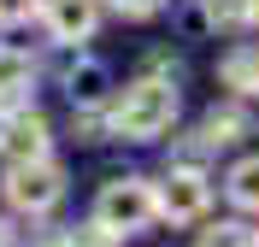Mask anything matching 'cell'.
Masks as SVG:
<instances>
[{
	"mask_svg": "<svg viewBox=\"0 0 259 247\" xmlns=\"http://www.w3.org/2000/svg\"><path fill=\"white\" fill-rule=\"evenodd\" d=\"M112 135H124V141H159L171 124H177V88L165 77H142L130 82L124 94L112 100Z\"/></svg>",
	"mask_w": 259,
	"mask_h": 247,
	"instance_id": "6da1fadb",
	"label": "cell"
},
{
	"mask_svg": "<svg viewBox=\"0 0 259 247\" xmlns=\"http://www.w3.org/2000/svg\"><path fill=\"white\" fill-rule=\"evenodd\" d=\"M153 218H159V206H153V182H142V177H112L95 194V224L112 230L118 241L136 235V230H147Z\"/></svg>",
	"mask_w": 259,
	"mask_h": 247,
	"instance_id": "7a4b0ae2",
	"label": "cell"
},
{
	"mask_svg": "<svg viewBox=\"0 0 259 247\" xmlns=\"http://www.w3.org/2000/svg\"><path fill=\"white\" fill-rule=\"evenodd\" d=\"M153 206H159V218H171V224H194V218H206V206H212L206 171H200V165H171L165 182H153Z\"/></svg>",
	"mask_w": 259,
	"mask_h": 247,
	"instance_id": "3957f363",
	"label": "cell"
},
{
	"mask_svg": "<svg viewBox=\"0 0 259 247\" xmlns=\"http://www.w3.org/2000/svg\"><path fill=\"white\" fill-rule=\"evenodd\" d=\"M59 194H65V171L53 159H18V165H6V200H12L18 212H48V206H59Z\"/></svg>",
	"mask_w": 259,
	"mask_h": 247,
	"instance_id": "277c9868",
	"label": "cell"
},
{
	"mask_svg": "<svg viewBox=\"0 0 259 247\" xmlns=\"http://www.w3.org/2000/svg\"><path fill=\"white\" fill-rule=\"evenodd\" d=\"M48 118L30 112V106H18V112L0 118V159L18 165V159H48Z\"/></svg>",
	"mask_w": 259,
	"mask_h": 247,
	"instance_id": "5b68a950",
	"label": "cell"
},
{
	"mask_svg": "<svg viewBox=\"0 0 259 247\" xmlns=\"http://www.w3.org/2000/svg\"><path fill=\"white\" fill-rule=\"evenodd\" d=\"M41 18H48L53 41H65V47H77V41H89L100 24V0H41Z\"/></svg>",
	"mask_w": 259,
	"mask_h": 247,
	"instance_id": "8992f818",
	"label": "cell"
},
{
	"mask_svg": "<svg viewBox=\"0 0 259 247\" xmlns=\"http://www.w3.org/2000/svg\"><path fill=\"white\" fill-rule=\"evenodd\" d=\"M224 188H230V200H236V206L259 212V153H247V159H236V165H230Z\"/></svg>",
	"mask_w": 259,
	"mask_h": 247,
	"instance_id": "52a82bcc",
	"label": "cell"
},
{
	"mask_svg": "<svg viewBox=\"0 0 259 247\" xmlns=\"http://www.w3.org/2000/svg\"><path fill=\"white\" fill-rule=\"evenodd\" d=\"M35 65H30V53H18V47H0V100H18L24 88H30Z\"/></svg>",
	"mask_w": 259,
	"mask_h": 247,
	"instance_id": "ba28073f",
	"label": "cell"
},
{
	"mask_svg": "<svg viewBox=\"0 0 259 247\" xmlns=\"http://www.w3.org/2000/svg\"><path fill=\"white\" fill-rule=\"evenodd\" d=\"M253 82H259V53H253V47H236V53L224 59V88L253 94Z\"/></svg>",
	"mask_w": 259,
	"mask_h": 247,
	"instance_id": "9c48e42d",
	"label": "cell"
},
{
	"mask_svg": "<svg viewBox=\"0 0 259 247\" xmlns=\"http://www.w3.org/2000/svg\"><path fill=\"white\" fill-rule=\"evenodd\" d=\"M194 247H259V235L247 224H236V218H224V224H206Z\"/></svg>",
	"mask_w": 259,
	"mask_h": 247,
	"instance_id": "30bf717a",
	"label": "cell"
},
{
	"mask_svg": "<svg viewBox=\"0 0 259 247\" xmlns=\"http://www.w3.org/2000/svg\"><path fill=\"white\" fill-rule=\"evenodd\" d=\"M200 135L212 141V153H218V147H230V141L242 135V112H236V106H224V112H206V124H200Z\"/></svg>",
	"mask_w": 259,
	"mask_h": 247,
	"instance_id": "8fae6325",
	"label": "cell"
},
{
	"mask_svg": "<svg viewBox=\"0 0 259 247\" xmlns=\"http://www.w3.org/2000/svg\"><path fill=\"white\" fill-rule=\"evenodd\" d=\"M100 94H106V71H100V65H89V59H82V65L71 71V100H77V106H95Z\"/></svg>",
	"mask_w": 259,
	"mask_h": 247,
	"instance_id": "7c38bea8",
	"label": "cell"
},
{
	"mask_svg": "<svg viewBox=\"0 0 259 247\" xmlns=\"http://www.w3.org/2000/svg\"><path fill=\"white\" fill-rule=\"evenodd\" d=\"M200 18L212 30H236V24H247V0H200Z\"/></svg>",
	"mask_w": 259,
	"mask_h": 247,
	"instance_id": "4fadbf2b",
	"label": "cell"
},
{
	"mask_svg": "<svg viewBox=\"0 0 259 247\" xmlns=\"http://www.w3.org/2000/svg\"><path fill=\"white\" fill-rule=\"evenodd\" d=\"M41 12V0H0V30H18V24H30Z\"/></svg>",
	"mask_w": 259,
	"mask_h": 247,
	"instance_id": "5bb4252c",
	"label": "cell"
},
{
	"mask_svg": "<svg viewBox=\"0 0 259 247\" xmlns=\"http://www.w3.org/2000/svg\"><path fill=\"white\" fill-rule=\"evenodd\" d=\"M65 247H118V235L100 230V224H89V230H71V235H65Z\"/></svg>",
	"mask_w": 259,
	"mask_h": 247,
	"instance_id": "9a60e30c",
	"label": "cell"
},
{
	"mask_svg": "<svg viewBox=\"0 0 259 247\" xmlns=\"http://www.w3.org/2000/svg\"><path fill=\"white\" fill-rule=\"evenodd\" d=\"M112 6H118L124 18H153V12L165 6V0H112Z\"/></svg>",
	"mask_w": 259,
	"mask_h": 247,
	"instance_id": "2e32d148",
	"label": "cell"
},
{
	"mask_svg": "<svg viewBox=\"0 0 259 247\" xmlns=\"http://www.w3.org/2000/svg\"><path fill=\"white\" fill-rule=\"evenodd\" d=\"M247 24H253V30H259V0H247Z\"/></svg>",
	"mask_w": 259,
	"mask_h": 247,
	"instance_id": "e0dca14e",
	"label": "cell"
},
{
	"mask_svg": "<svg viewBox=\"0 0 259 247\" xmlns=\"http://www.w3.org/2000/svg\"><path fill=\"white\" fill-rule=\"evenodd\" d=\"M0 247H12V230H6V224H0Z\"/></svg>",
	"mask_w": 259,
	"mask_h": 247,
	"instance_id": "ac0fdd59",
	"label": "cell"
},
{
	"mask_svg": "<svg viewBox=\"0 0 259 247\" xmlns=\"http://www.w3.org/2000/svg\"><path fill=\"white\" fill-rule=\"evenodd\" d=\"M253 94H259V82H253Z\"/></svg>",
	"mask_w": 259,
	"mask_h": 247,
	"instance_id": "d6986e66",
	"label": "cell"
}]
</instances>
